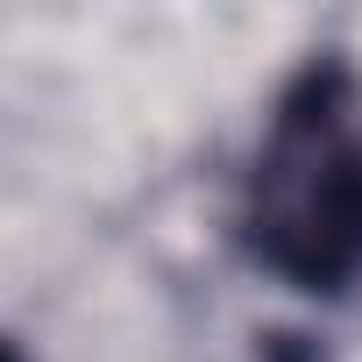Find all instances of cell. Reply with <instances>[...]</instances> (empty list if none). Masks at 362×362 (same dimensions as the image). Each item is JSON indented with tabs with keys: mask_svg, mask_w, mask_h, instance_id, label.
Listing matches in <instances>:
<instances>
[{
	"mask_svg": "<svg viewBox=\"0 0 362 362\" xmlns=\"http://www.w3.org/2000/svg\"><path fill=\"white\" fill-rule=\"evenodd\" d=\"M235 228L249 263L305 298L362 284V86L341 57H313L277 93Z\"/></svg>",
	"mask_w": 362,
	"mask_h": 362,
	"instance_id": "6da1fadb",
	"label": "cell"
},
{
	"mask_svg": "<svg viewBox=\"0 0 362 362\" xmlns=\"http://www.w3.org/2000/svg\"><path fill=\"white\" fill-rule=\"evenodd\" d=\"M0 362H29V355H22V348H15L8 334H0Z\"/></svg>",
	"mask_w": 362,
	"mask_h": 362,
	"instance_id": "7a4b0ae2",
	"label": "cell"
}]
</instances>
